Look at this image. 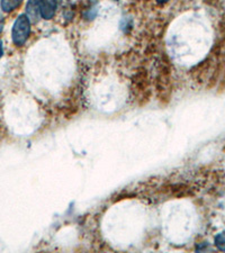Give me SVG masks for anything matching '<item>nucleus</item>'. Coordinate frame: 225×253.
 <instances>
[{
	"instance_id": "1",
	"label": "nucleus",
	"mask_w": 225,
	"mask_h": 253,
	"mask_svg": "<svg viewBox=\"0 0 225 253\" xmlns=\"http://www.w3.org/2000/svg\"><path fill=\"white\" fill-rule=\"evenodd\" d=\"M30 34V21L26 15H21L14 23L13 30H11V37L13 42L17 46L25 44Z\"/></svg>"
},
{
	"instance_id": "2",
	"label": "nucleus",
	"mask_w": 225,
	"mask_h": 253,
	"mask_svg": "<svg viewBox=\"0 0 225 253\" xmlns=\"http://www.w3.org/2000/svg\"><path fill=\"white\" fill-rule=\"evenodd\" d=\"M57 2L56 0H42L40 7V15L44 19H51L56 14Z\"/></svg>"
},
{
	"instance_id": "9",
	"label": "nucleus",
	"mask_w": 225,
	"mask_h": 253,
	"mask_svg": "<svg viewBox=\"0 0 225 253\" xmlns=\"http://www.w3.org/2000/svg\"><path fill=\"white\" fill-rule=\"evenodd\" d=\"M56 2H57V3H59V2H60V1H61V0H56Z\"/></svg>"
},
{
	"instance_id": "4",
	"label": "nucleus",
	"mask_w": 225,
	"mask_h": 253,
	"mask_svg": "<svg viewBox=\"0 0 225 253\" xmlns=\"http://www.w3.org/2000/svg\"><path fill=\"white\" fill-rule=\"evenodd\" d=\"M23 2V0H1L0 6L5 13H10L17 8V7Z\"/></svg>"
},
{
	"instance_id": "3",
	"label": "nucleus",
	"mask_w": 225,
	"mask_h": 253,
	"mask_svg": "<svg viewBox=\"0 0 225 253\" xmlns=\"http://www.w3.org/2000/svg\"><path fill=\"white\" fill-rule=\"evenodd\" d=\"M42 0H28L26 6V16L30 22H36L40 15V7Z\"/></svg>"
},
{
	"instance_id": "5",
	"label": "nucleus",
	"mask_w": 225,
	"mask_h": 253,
	"mask_svg": "<svg viewBox=\"0 0 225 253\" xmlns=\"http://www.w3.org/2000/svg\"><path fill=\"white\" fill-rule=\"evenodd\" d=\"M214 242L219 250L225 252V231L219 233V234L215 236Z\"/></svg>"
},
{
	"instance_id": "7",
	"label": "nucleus",
	"mask_w": 225,
	"mask_h": 253,
	"mask_svg": "<svg viewBox=\"0 0 225 253\" xmlns=\"http://www.w3.org/2000/svg\"><path fill=\"white\" fill-rule=\"evenodd\" d=\"M167 1H169V0H157V2H159V3H164Z\"/></svg>"
},
{
	"instance_id": "6",
	"label": "nucleus",
	"mask_w": 225,
	"mask_h": 253,
	"mask_svg": "<svg viewBox=\"0 0 225 253\" xmlns=\"http://www.w3.org/2000/svg\"><path fill=\"white\" fill-rule=\"evenodd\" d=\"M3 54V48H2V42H0V57L2 56Z\"/></svg>"
},
{
	"instance_id": "8",
	"label": "nucleus",
	"mask_w": 225,
	"mask_h": 253,
	"mask_svg": "<svg viewBox=\"0 0 225 253\" xmlns=\"http://www.w3.org/2000/svg\"><path fill=\"white\" fill-rule=\"evenodd\" d=\"M2 28H3V25H2V23H0V33L2 32Z\"/></svg>"
}]
</instances>
